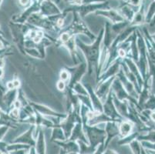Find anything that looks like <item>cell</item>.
Returning a JSON list of instances; mask_svg holds the SVG:
<instances>
[{
    "instance_id": "4",
    "label": "cell",
    "mask_w": 155,
    "mask_h": 154,
    "mask_svg": "<svg viewBox=\"0 0 155 154\" xmlns=\"http://www.w3.org/2000/svg\"><path fill=\"white\" fill-rule=\"evenodd\" d=\"M7 87H8V88L12 89V87H14L13 83H8V85H7Z\"/></svg>"
},
{
    "instance_id": "2",
    "label": "cell",
    "mask_w": 155,
    "mask_h": 154,
    "mask_svg": "<svg viewBox=\"0 0 155 154\" xmlns=\"http://www.w3.org/2000/svg\"><path fill=\"white\" fill-rule=\"evenodd\" d=\"M58 88L60 89V90H63V89L64 88V83H62V82H60V83H59V84H58Z\"/></svg>"
},
{
    "instance_id": "7",
    "label": "cell",
    "mask_w": 155,
    "mask_h": 154,
    "mask_svg": "<svg viewBox=\"0 0 155 154\" xmlns=\"http://www.w3.org/2000/svg\"><path fill=\"white\" fill-rule=\"evenodd\" d=\"M12 113H13L14 115H15V116H17V114H18V111H17V110H14L13 111H12Z\"/></svg>"
},
{
    "instance_id": "9",
    "label": "cell",
    "mask_w": 155,
    "mask_h": 154,
    "mask_svg": "<svg viewBox=\"0 0 155 154\" xmlns=\"http://www.w3.org/2000/svg\"><path fill=\"white\" fill-rule=\"evenodd\" d=\"M150 153H151V154H155V150H150Z\"/></svg>"
},
{
    "instance_id": "10",
    "label": "cell",
    "mask_w": 155,
    "mask_h": 154,
    "mask_svg": "<svg viewBox=\"0 0 155 154\" xmlns=\"http://www.w3.org/2000/svg\"><path fill=\"white\" fill-rule=\"evenodd\" d=\"M153 38H154V39H155V36H153Z\"/></svg>"
},
{
    "instance_id": "6",
    "label": "cell",
    "mask_w": 155,
    "mask_h": 154,
    "mask_svg": "<svg viewBox=\"0 0 155 154\" xmlns=\"http://www.w3.org/2000/svg\"><path fill=\"white\" fill-rule=\"evenodd\" d=\"M120 54L121 56H124L125 55V53H124V52L123 50H120Z\"/></svg>"
},
{
    "instance_id": "3",
    "label": "cell",
    "mask_w": 155,
    "mask_h": 154,
    "mask_svg": "<svg viewBox=\"0 0 155 154\" xmlns=\"http://www.w3.org/2000/svg\"><path fill=\"white\" fill-rule=\"evenodd\" d=\"M12 83H13L14 87H17L19 86V82L18 81V80H15V81H14Z\"/></svg>"
},
{
    "instance_id": "1",
    "label": "cell",
    "mask_w": 155,
    "mask_h": 154,
    "mask_svg": "<svg viewBox=\"0 0 155 154\" xmlns=\"http://www.w3.org/2000/svg\"><path fill=\"white\" fill-rule=\"evenodd\" d=\"M147 139H149L150 140L153 141V142H155V132H152L150 134L149 136H147Z\"/></svg>"
},
{
    "instance_id": "5",
    "label": "cell",
    "mask_w": 155,
    "mask_h": 154,
    "mask_svg": "<svg viewBox=\"0 0 155 154\" xmlns=\"http://www.w3.org/2000/svg\"><path fill=\"white\" fill-rule=\"evenodd\" d=\"M4 66V61L2 59H0V67H2Z\"/></svg>"
},
{
    "instance_id": "8",
    "label": "cell",
    "mask_w": 155,
    "mask_h": 154,
    "mask_svg": "<svg viewBox=\"0 0 155 154\" xmlns=\"http://www.w3.org/2000/svg\"><path fill=\"white\" fill-rule=\"evenodd\" d=\"M2 74H3V72H2V70H0V76H2Z\"/></svg>"
}]
</instances>
